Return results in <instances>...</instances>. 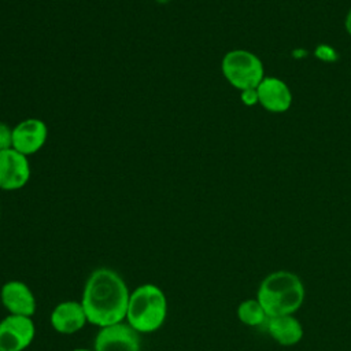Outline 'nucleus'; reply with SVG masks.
I'll return each instance as SVG.
<instances>
[{"label":"nucleus","mask_w":351,"mask_h":351,"mask_svg":"<svg viewBox=\"0 0 351 351\" xmlns=\"http://www.w3.org/2000/svg\"><path fill=\"white\" fill-rule=\"evenodd\" d=\"M129 296L130 289L118 271L97 267L86 277L80 302L88 322L104 328L125 322Z\"/></svg>","instance_id":"obj_1"},{"label":"nucleus","mask_w":351,"mask_h":351,"mask_svg":"<svg viewBox=\"0 0 351 351\" xmlns=\"http://www.w3.org/2000/svg\"><path fill=\"white\" fill-rule=\"evenodd\" d=\"M269 317L296 314L306 299L303 280L291 270H274L259 282L255 296Z\"/></svg>","instance_id":"obj_2"},{"label":"nucleus","mask_w":351,"mask_h":351,"mask_svg":"<svg viewBox=\"0 0 351 351\" xmlns=\"http://www.w3.org/2000/svg\"><path fill=\"white\" fill-rule=\"evenodd\" d=\"M169 313V303L163 289L152 282L140 284L130 291L125 322L140 335L159 330Z\"/></svg>","instance_id":"obj_3"},{"label":"nucleus","mask_w":351,"mask_h":351,"mask_svg":"<svg viewBox=\"0 0 351 351\" xmlns=\"http://www.w3.org/2000/svg\"><path fill=\"white\" fill-rule=\"evenodd\" d=\"M221 71L225 80L236 89H256L265 78L262 60L248 49L228 51L221 60Z\"/></svg>","instance_id":"obj_4"},{"label":"nucleus","mask_w":351,"mask_h":351,"mask_svg":"<svg viewBox=\"0 0 351 351\" xmlns=\"http://www.w3.org/2000/svg\"><path fill=\"white\" fill-rule=\"evenodd\" d=\"M36 337L32 317L7 314L0 319V351H25Z\"/></svg>","instance_id":"obj_5"},{"label":"nucleus","mask_w":351,"mask_h":351,"mask_svg":"<svg viewBox=\"0 0 351 351\" xmlns=\"http://www.w3.org/2000/svg\"><path fill=\"white\" fill-rule=\"evenodd\" d=\"M32 176V167L29 158L8 148L0 151V189L1 191H18L27 185Z\"/></svg>","instance_id":"obj_6"},{"label":"nucleus","mask_w":351,"mask_h":351,"mask_svg":"<svg viewBox=\"0 0 351 351\" xmlns=\"http://www.w3.org/2000/svg\"><path fill=\"white\" fill-rule=\"evenodd\" d=\"M140 333L126 322L99 328L95 341V351H141Z\"/></svg>","instance_id":"obj_7"},{"label":"nucleus","mask_w":351,"mask_h":351,"mask_svg":"<svg viewBox=\"0 0 351 351\" xmlns=\"http://www.w3.org/2000/svg\"><path fill=\"white\" fill-rule=\"evenodd\" d=\"M48 140V126L40 118H26L12 126V148L25 156L37 154Z\"/></svg>","instance_id":"obj_8"},{"label":"nucleus","mask_w":351,"mask_h":351,"mask_svg":"<svg viewBox=\"0 0 351 351\" xmlns=\"http://www.w3.org/2000/svg\"><path fill=\"white\" fill-rule=\"evenodd\" d=\"M0 303L14 315L33 317L37 310V299L32 288L21 280H10L1 285Z\"/></svg>","instance_id":"obj_9"},{"label":"nucleus","mask_w":351,"mask_h":351,"mask_svg":"<svg viewBox=\"0 0 351 351\" xmlns=\"http://www.w3.org/2000/svg\"><path fill=\"white\" fill-rule=\"evenodd\" d=\"M49 324L56 333L74 335L81 332L89 322L80 300H62L52 308Z\"/></svg>","instance_id":"obj_10"},{"label":"nucleus","mask_w":351,"mask_h":351,"mask_svg":"<svg viewBox=\"0 0 351 351\" xmlns=\"http://www.w3.org/2000/svg\"><path fill=\"white\" fill-rule=\"evenodd\" d=\"M259 104L270 112H285L292 104V92L285 81L265 77L256 86Z\"/></svg>","instance_id":"obj_11"},{"label":"nucleus","mask_w":351,"mask_h":351,"mask_svg":"<svg viewBox=\"0 0 351 351\" xmlns=\"http://www.w3.org/2000/svg\"><path fill=\"white\" fill-rule=\"evenodd\" d=\"M263 328L277 344L284 347L299 344L304 336L303 325L295 314L269 317Z\"/></svg>","instance_id":"obj_12"},{"label":"nucleus","mask_w":351,"mask_h":351,"mask_svg":"<svg viewBox=\"0 0 351 351\" xmlns=\"http://www.w3.org/2000/svg\"><path fill=\"white\" fill-rule=\"evenodd\" d=\"M236 315L243 325L250 328H262L269 319V315L256 298L241 300L236 308Z\"/></svg>","instance_id":"obj_13"},{"label":"nucleus","mask_w":351,"mask_h":351,"mask_svg":"<svg viewBox=\"0 0 351 351\" xmlns=\"http://www.w3.org/2000/svg\"><path fill=\"white\" fill-rule=\"evenodd\" d=\"M8 148H12V128L5 122H0V151Z\"/></svg>","instance_id":"obj_14"},{"label":"nucleus","mask_w":351,"mask_h":351,"mask_svg":"<svg viewBox=\"0 0 351 351\" xmlns=\"http://www.w3.org/2000/svg\"><path fill=\"white\" fill-rule=\"evenodd\" d=\"M241 101H243L245 106H254V104L259 103L256 89H245V90H241Z\"/></svg>","instance_id":"obj_15"},{"label":"nucleus","mask_w":351,"mask_h":351,"mask_svg":"<svg viewBox=\"0 0 351 351\" xmlns=\"http://www.w3.org/2000/svg\"><path fill=\"white\" fill-rule=\"evenodd\" d=\"M344 26H346V30H347V33L351 36V8H350V11H348V12H347V15H346Z\"/></svg>","instance_id":"obj_16"},{"label":"nucleus","mask_w":351,"mask_h":351,"mask_svg":"<svg viewBox=\"0 0 351 351\" xmlns=\"http://www.w3.org/2000/svg\"><path fill=\"white\" fill-rule=\"evenodd\" d=\"M70 351H95L93 348H84V347H78V348H73Z\"/></svg>","instance_id":"obj_17"},{"label":"nucleus","mask_w":351,"mask_h":351,"mask_svg":"<svg viewBox=\"0 0 351 351\" xmlns=\"http://www.w3.org/2000/svg\"><path fill=\"white\" fill-rule=\"evenodd\" d=\"M158 4H167V3H170V1H173V0H155Z\"/></svg>","instance_id":"obj_18"},{"label":"nucleus","mask_w":351,"mask_h":351,"mask_svg":"<svg viewBox=\"0 0 351 351\" xmlns=\"http://www.w3.org/2000/svg\"><path fill=\"white\" fill-rule=\"evenodd\" d=\"M0 218H1V211H0Z\"/></svg>","instance_id":"obj_19"}]
</instances>
